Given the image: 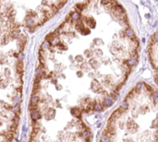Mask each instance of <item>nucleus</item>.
Returning <instances> with one entry per match:
<instances>
[{
    "instance_id": "1",
    "label": "nucleus",
    "mask_w": 158,
    "mask_h": 142,
    "mask_svg": "<svg viewBox=\"0 0 158 142\" xmlns=\"http://www.w3.org/2000/svg\"><path fill=\"white\" fill-rule=\"evenodd\" d=\"M16 71L18 74H23V62L18 60L16 64Z\"/></svg>"
},
{
    "instance_id": "2",
    "label": "nucleus",
    "mask_w": 158,
    "mask_h": 142,
    "mask_svg": "<svg viewBox=\"0 0 158 142\" xmlns=\"http://www.w3.org/2000/svg\"><path fill=\"white\" fill-rule=\"evenodd\" d=\"M71 113H72L75 117L80 118L81 114V110L79 109V108H72V109H71Z\"/></svg>"
},
{
    "instance_id": "3",
    "label": "nucleus",
    "mask_w": 158,
    "mask_h": 142,
    "mask_svg": "<svg viewBox=\"0 0 158 142\" xmlns=\"http://www.w3.org/2000/svg\"><path fill=\"white\" fill-rule=\"evenodd\" d=\"M112 103H113V100L109 97V96H107V97H105V100H104L103 102V104L105 106H106V107H109V106L112 105Z\"/></svg>"
},
{
    "instance_id": "4",
    "label": "nucleus",
    "mask_w": 158,
    "mask_h": 142,
    "mask_svg": "<svg viewBox=\"0 0 158 142\" xmlns=\"http://www.w3.org/2000/svg\"><path fill=\"white\" fill-rule=\"evenodd\" d=\"M121 115V110H117V111H115V113H113V114L111 115L110 117V120L114 121L115 119H117L118 117Z\"/></svg>"
},
{
    "instance_id": "5",
    "label": "nucleus",
    "mask_w": 158,
    "mask_h": 142,
    "mask_svg": "<svg viewBox=\"0 0 158 142\" xmlns=\"http://www.w3.org/2000/svg\"><path fill=\"white\" fill-rule=\"evenodd\" d=\"M92 109L94 110V111L100 112V111H102V109H103V106H102V104H101V103H99V102H96V103H93Z\"/></svg>"
},
{
    "instance_id": "6",
    "label": "nucleus",
    "mask_w": 158,
    "mask_h": 142,
    "mask_svg": "<svg viewBox=\"0 0 158 142\" xmlns=\"http://www.w3.org/2000/svg\"><path fill=\"white\" fill-rule=\"evenodd\" d=\"M125 33H126V35H127V37H130V38L135 37V35H134V32H133V31L131 29H129V28H128V29L126 30Z\"/></svg>"
},
{
    "instance_id": "7",
    "label": "nucleus",
    "mask_w": 158,
    "mask_h": 142,
    "mask_svg": "<svg viewBox=\"0 0 158 142\" xmlns=\"http://www.w3.org/2000/svg\"><path fill=\"white\" fill-rule=\"evenodd\" d=\"M136 63H137V59L135 58V57H132V58L129 59V60L127 61V64H128L129 66H134V65H136Z\"/></svg>"
},
{
    "instance_id": "8",
    "label": "nucleus",
    "mask_w": 158,
    "mask_h": 142,
    "mask_svg": "<svg viewBox=\"0 0 158 142\" xmlns=\"http://www.w3.org/2000/svg\"><path fill=\"white\" fill-rule=\"evenodd\" d=\"M110 141V137L107 135V134H103L102 138H101V142H109Z\"/></svg>"
},
{
    "instance_id": "9",
    "label": "nucleus",
    "mask_w": 158,
    "mask_h": 142,
    "mask_svg": "<svg viewBox=\"0 0 158 142\" xmlns=\"http://www.w3.org/2000/svg\"><path fill=\"white\" fill-rule=\"evenodd\" d=\"M145 87V84L144 83H141V82H140V83H138L136 85V90H141V89H143V88Z\"/></svg>"
},
{
    "instance_id": "10",
    "label": "nucleus",
    "mask_w": 158,
    "mask_h": 142,
    "mask_svg": "<svg viewBox=\"0 0 158 142\" xmlns=\"http://www.w3.org/2000/svg\"><path fill=\"white\" fill-rule=\"evenodd\" d=\"M152 126H153V127H155V128L158 127V117L155 119V120L153 121V123H152Z\"/></svg>"
},
{
    "instance_id": "11",
    "label": "nucleus",
    "mask_w": 158,
    "mask_h": 142,
    "mask_svg": "<svg viewBox=\"0 0 158 142\" xmlns=\"http://www.w3.org/2000/svg\"><path fill=\"white\" fill-rule=\"evenodd\" d=\"M153 99H154L155 103H158V92H155L153 94Z\"/></svg>"
},
{
    "instance_id": "12",
    "label": "nucleus",
    "mask_w": 158,
    "mask_h": 142,
    "mask_svg": "<svg viewBox=\"0 0 158 142\" xmlns=\"http://www.w3.org/2000/svg\"><path fill=\"white\" fill-rule=\"evenodd\" d=\"M128 106H129L128 102H123L121 103V110H126L127 108H128Z\"/></svg>"
},
{
    "instance_id": "13",
    "label": "nucleus",
    "mask_w": 158,
    "mask_h": 142,
    "mask_svg": "<svg viewBox=\"0 0 158 142\" xmlns=\"http://www.w3.org/2000/svg\"><path fill=\"white\" fill-rule=\"evenodd\" d=\"M154 37H155V39L156 40V42H158V32L155 33V35H154Z\"/></svg>"
}]
</instances>
